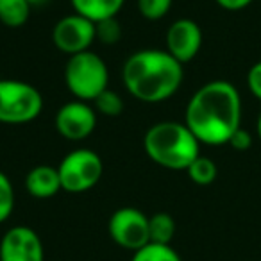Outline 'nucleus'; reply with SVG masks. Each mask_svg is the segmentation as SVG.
<instances>
[{"instance_id":"ddd939ff","label":"nucleus","mask_w":261,"mask_h":261,"mask_svg":"<svg viewBox=\"0 0 261 261\" xmlns=\"http://www.w3.org/2000/svg\"><path fill=\"white\" fill-rule=\"evenodd\" d=\"M73 13L84 16L90 22L98 23L102 20L116 18L125 0H70Z\"/></svg>"},{"instance_id":"412c9836","label":"nucleus","mask_w":261,"mask_h":261,"mask_svg":"<svg viewBox=\"0 0 261 261\" xmlns=\"http://www.w3.org/2000/svg\"><path fill=\"white\" fill-rule=\"evenodd\" d=\"M174 0H138V9L147 20H160L170 11Z\"/></svg>"},{"instance_id":"aec40b11","label":"nucleus","mask_w":261,"mask_h":261,"mask_svg":"<svg viewBox=\"0 0 261 261\" xmlns=\"http://www.w3.org/2000/svg\"><path fill=\"white\" fill-rule=\"evenodd\" d=\"M95 34L97 40L104 45H115L122 38V27L116 18H108L95 23Z\"/></svg>"},{"instance_id":"a878e982","label":"nucleus","mask_w":261,"mask_h":261,"mask_svg":"<svg viewBox=\"0 0 261 261\" xmlns=\"http://www.w3.org/2000/svg\"><path fill=\"white\" fill-rule=\"evenodd\" d=\"M27 2H29V6H31V8H33V6L45 4V2H47V0H27Z\"/></svg>"},{"instance_id":"20e7f679","label":"nucleus","mask_w":261,"mask_h":261,"mask_svg":"<svg viewBox=\"0 0 261 261\" xmlns=\"http://www.w3.org/2000/svg\"><path fill=\"white\" fill-rule=\"evenodd\" d=\"M109 72L104 59L95 52L86 50L70 56L65 66V84L77 100L93 102L108 90Z\"/></svg>"},{"instance_id":"6ab92c4d","label":"nucleus","mask_w":261,"mask_h":261,"mask_svg":"<svg viewBox=\"0 0 261 261\" xmlns=\"http://www.w3.org/2000/svg\"><path fill=\"white\" fill-rule=\"evenodd\" d=\"M13 210H15V190L8 175L0 172V224L11 217Z\"/></svg>"},{"instance_id":"9b49d317","label":"nucleus","mask_w":261,"mask_h":261,"mask_svg":"<svg viewBox=\"0 0 261 261\" xmlns=\"http://www.w3.org/2000/svg\"><path fill=\"white\" fill-rule=\"evenodd\" d=\"M202 47V31L190 18H179L167 31V52L181 65L190 63Z\"/></svg>"},{"instance_id":"dca6fc26","label":"nucleus","mask_w":261,"mask_h":261,"mask_svg":"<svg viewBox=\"0 0 261 261\" xmlns=\"http://www.w3.org/2000/svg\"><path fill=\"white\" fill-rule=\"evenodd\" d=\"M186 172H188L190 179H192L195 185L199 186H207L211 185V182L217 179V165H215L213 160H210V158H204V156H199L195 158V160L192 161V165H190L188 168H186Z\"/></svg>"},{"instance_id":"bb28decb","label":"nucleus","mask_w":261,"mask_h":261,"mask_svg":"<svg viewBox=\"0 0 261 261\" xmlns=\"http://www.w3.org/2000/svg\"><path fill=\"white\" fill-rule=\"evenodd\" d=\"M0 81H2V75H0Z\"/></svg>"},{"instance_id":"b1692460","label":"nucleus","mask_w":261,"mask_h":261,"mask_svg":"<svg viewBox=\"0 0 261 261\" xmlns=\"http://www.w3.org/2000/svg\"><path fill=\"white\" fill-rule=\"evenodd\" d=\"M222 9H227V11H240V9H245L247 6H250L254 0H215Z\"/></svg>"},{"instance_id":"1a4fd4ad","label":"nucleus","mask_w":261,"mask_h":261,"mask_svg":"<svg viewBox=\"0 0 261 261\" xmlns=\"http://www.w3.org/2000/svg\"><path fill=\"white\" fill-rule=\"evenodd\" d=\"M97 125V111L84 100L66 102L56 113V129L63 138L79 142L91 135Z\"/></svg>"},{"instance_id":"f3484780","label":"nucleus","mask_w":261,"mask_h":261,"mask_svg":"<svg viewBox=\"0 0 261 261\" xmlns=\"http://www.w3.org/2000/svg\"><path fill=\"white\" fill-rule=\"evenodd\" d=\"M130 261H182L181 256L172 249V245H158L147 243L140 250H136Z\"/></svg>"},{"instance_id":"0eeeda50","label":"nucleus","mask_w":261,"mask_h":261,"mask_svg":"<svg viewBox=\"0 0 261 261\" xmlns=\"http://www.w3.org/2000/svg\"><path fill=\"white\" fill-rule=\"evenodd\" d=\"M108 231L116 245L133 252L150 243L149 217L136 207L116 210L108 222Z\"/></svg>"},{"instance_id":"7ed1b4c3","label":"nucleus","mask_w":261,"mask_h":261,"mask_svg":"<svg viewBox=\"0 0 261 261\" xmlns=\"http://www.w3.org/2000/svg\"><path fill=\"white\" fill-rule=\"evenodd\" d=\"M143 149L156 165L168 170H186L200 156V143L186 123L158 122L145 133Z\"/></svg>"},{"instance_id":"5701e85b","label":"nucleus","mask_w":261,"mask_h":261,"mask_svg":"<svg viewBox=\"0 0 261 261\" xmlns=\"http://www.w3.org/2000/svg\"><path fill=\"white\" fill-rule=\"evenodd\" d=\"M229 145L236 150H247L252 145V136H250L249 130H245L243 127H240L238 130H234V135L229 140Z\"/></svg>"},{"instance_id":"423d86ee","label":"nucleus","mask_w":261,"mask_h":261,"mask_svg":"<svg viewBox=\"0 0 261 261\" xmlns=\"http://www.w3.org/2000/svg\"><path fill=\"white\" fill-rule=\"evenodd\" d=\"M61 188L68 193H83L91 190L102 177L104 165L97 152L90 149H75L61 160L58 167Z\"/></svg>"},{"instance_id":"4be33fe9","label":"nucleus","mask_w":261,"mask_h":261,"mask_svg":"<svg viewBox=\"0 0 261 261\" xmlns=\"http://www.w3.org/2000/svg\"><path fill=\"white\" fill-rule=\"evenodd\" d=\"M247 84H249L250 93L261 102V61L250 66L249 73H247Z\"/></svg>"},{"instance_id":"39448f33","label":"nucleus","mask_w":261,"mask_h":261,"mask_svg":"<svg viewBox=\"0 0 261 261\" xmlns=\"http://www.w3.org/2000/svg\"><path fill=\"white\" fill-rule=\"evenodd\" d=\"M43 109V97L33 84L23 81H0V123H29Z\"/></svg>"},{"instance_id":"f03ea898","label":"nucleus","mask_w":261,"mask_h":261,"mask_svg":"<svg viewBox=\"0 0 261 261\" xmlns=\"http://www.w3.org/2000/svg\"><path fill=\"white\" fill-rule=\"evenodd\" d=\"M182 65L167 50H138L129 56L122 68L125 90L147 104L165 102L181 88Z\"/></svg>"},{"instance_id":"f257e3e1","label":"nucleus","mask_w":261,"mask_h":261,"mask_svg":"<svg viewBox=\"0 0 261 261\" xmlns=\"http://www.w3.org/2000/svg\"><path fill=\"white\" fill-rule=\"evenodd\" d=\"M242 122V98L229 81H211L192 95L185 123L199 143L211 147L229 143Z\"/></svg>"},{"instance_id":"393cba45","label":"nucleus","mask_w":261,"mask_h":261,"mask_svg":"<svg viewBox=\"0 0 261 261\" xmlns=\"http://www.w3.org/2000/svg\"><path fill=\"white\" fill-rule=\"evenodd\" d=\"M256 133H257V138H259V142H261V111H259V115H257V122H256Z\"/></svg>"},{"instance_id":"a211bd4d","label":"nucleus","mask_w":261,"mask_h":261,"mask_svg":"<svg viewBox=\"0 0 261 261\" xmlns=\"http://www.w3.org/2000/svg\"><path fill=\"white\" fill-rule=\"evenodd\" d=\"M93 109L102 116H120L123 111V100L116 91L104 90L93 100Z\"/></svg>"},{"instance_id":"f8f14e48","label":"nucleus","mask_w":261,"mask_h":261,"mask_svg":"<svg viewBox=\"0 0 261 261\" xmlns=\"http://www.w3.org/2000/svg\"><path fill=\"white\" fill-rule=\"evenodd\" d=\"M25 188L34 199H50L61 188V179H59L58 167L50 165H38L27 174Z\"/></svg>"},{"instance_id":"4468645a","label":"nucleus","mask_w":261,"mask_h":261,"mask_svg":"<svg viewBox=\"0 0 261 261\" xmlns=\"http://www.w3.org/2000/svg\"><path fill=\"white\" fill-rule=\"evenodd\" d=\"M31 6L27 0H0V22L8 27H22L29 20Z\"/></svg>"},{"instance_id":"6e6552de","label":"nucleus","mask_w":261,"mask_h":261,"mask_svg":"<svg viewBox=\"0 0 261 261\" xmlns=\"http://www.w3.org/2000/svg\"><path fill=\"white\" fill-rule=\"evenodd\" d=\"M97 40L95 23L84 16L72 13L63 16L52 29V41L61 52L68 56H75L90 50L91 43Z\"/></svg>"},{"instance_id":"2eb2a0df","label":"nucleus","mask_w":261,"mask_h":261,"mask_svg":"<svg viewBox=\"0 0 261 261\" xmlns=\"http://www.w3.org/2000/svg\"><path fill=\"white\" fill-rule=\"evenodd\" d=\"M175 234V222L168 213H156L149 217V236L150 243L170 245Z\"/></svg>"},{"instance_id":"9d476101","label":"nucleus","mask_w":261,"mask_h":261,"mask_svg":"<svg viewBox=\"0 0 261 261\" xmlns=\"http://www.w3.org/2000/svg\"><path fill=\"white\" fill-rule=\"evenodd\" d=\"M0 261H45L43 242L34 229L15 225L0 238Z\"/></svg>"}]
</instances>
